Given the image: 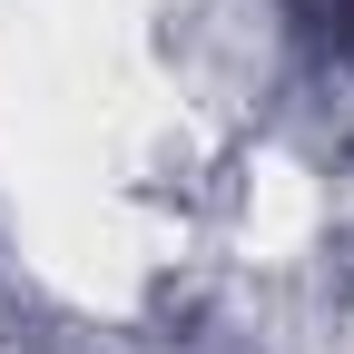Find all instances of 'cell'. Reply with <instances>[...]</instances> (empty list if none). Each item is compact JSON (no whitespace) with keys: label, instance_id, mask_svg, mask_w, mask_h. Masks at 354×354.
<instances>
[]
</instances>
